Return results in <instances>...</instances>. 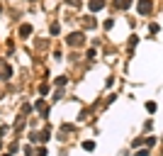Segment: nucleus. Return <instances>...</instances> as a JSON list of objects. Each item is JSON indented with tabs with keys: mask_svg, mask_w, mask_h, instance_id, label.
Masks as SVG:
<instances>
[{
	"mask_svg": "<svg viewBox=\"0 0 163 156\" xmlns=\"http://www.w3.org/2000/svg\"><path fill=\"white\" fill-rule=\"evenodd\" d=\"M136 156H149V151H146V149H141V151H136Z\"/></svg>",
	"mask_w": 163,
	"mask_h": 156,
	"instance_id": "obj_9",
	"label": "nucleus"
},
{
	"mask_svg": "<svg viewBox=\"0 0 163 156\" xmlns=\"http://www.w3.org/2000/svg\"><path fill=\"white\" fill-rule=\"evenodd\" d=\"M32 34V25H22L20 27V37H29Z\"/></svg>",
	"mask_w": 163,
	"mask_h": 156,
	"instance_id": "obj_4",
	"label": "nucleus"
},
{
	"mask_svg": "<svg viewBox=\"0 0 163 156\" xmlns=\"http://www.w3.org/2000/svg\"><path fill=\"white\" fill-rule=\"evenodd\" d=\"M83 149H85V151H93V149H95V142H83Z\"/></svg>",
	"mask_w": 163,
	"mask_h": 156,
	"instance_id": "obj_7",
	"label": "nucleus"
},
{
	"mask_svg": "<svg viewBox=\"0 0 163 156\" xmlns=\"http://www.w3.org/2000/svg\"><path fill=\"white\" fill-rule=\"evenodd\" d=\"M66 2H68V5H78V0H66Z\"/></svg>",
	"mask_w": 163,
	"mask_h": 156,
	"instance_id": "obj_11",
	"label": "nucleus"
},
{
	"mask_svg": "<svg viewBox=\"0 0 163 156\" xmlns=\"http://www.w3.org/2000/svg\"><path fill=\"white\" fill-rule=\"evenodd\" d=\"M146 110H149V112H156V110H158V105L151 100V102H146Z\"/></svg>",
	"mask_w": 163,
	"mask_h": 156,
	"instance_id": "obj_6",
	"label": "nucleus"
},
{
	"mask_svg": "<svg viewBox=\"0 0 163 156\" xmlns=\"http://www.w3.org/2000/svg\"><path fill=\"white\" fill-rule=\"evenodd\" d=\"M88 7H90L93 12H98V10L105 7V0H90V2H88Z\"/></svg>",
	"mask_w": 163,
	"mask_h": 156,
	"instance_id": "obj_3",
	"label": "nucleus"
},
{
	"mask_svg": "<svg viewBox=\"0 0 163 156\" xmlns=\"http://www.w3.org/2000/svg\"><path fill=\"white\" fill-rule=\"evenodd\" d=\"M114 5H117L119 10H127V7L131 5V0H114Z\"/></svg>",
	"mask_w": 163,
	"mask_h": 156,
	"instance_id": "obj_5",
	"label": "nucleus"
},
{
	"mask_svg": "<svg viewBox=\"0 0 163 156\" xmlns=\"http://www.w3.org/2000/svg\"><path fill=\"white\" fill-rule=\"evenodd\" d=\"M2 156H10V154H2Z\"/></svg>",
	"mask_w": 163,
	"mask_h": 156,
	"instance_id": "obj_12",
	"label": "nucleus"
},
{
	"mask_svg": "<svg viewBox=\"0 0 163 156\" xmlns=\"http://www.w3.org/2000/svg\"><path fill=\"white\" fill-rule=\"evenodd\" d=\"M114 27V20H105V30H112Z\"/></svg>",
	"mask_w": 163,
	"mask_h": 156,
	"instance_id": "obj_8",
	"label": "nucleus"
},
{
	"mask_svg": "<svg viewBox=\"0 0 163 156\" xmlns=\"http://www.w3.org/2000/svg\"><path fill=\"white\" fill-rule=\"evenodd\" d=\"M136 10H139L141 15H149V12L153 10V0H139V5H136Z\"/></svg>",
	"mask_w": 163,
	"mask_h": 156,
	"instance_id": "obj_1",
	"label": "nucleus"
},
{
	"mask_svg": "<svg viewBox=\"0 0 163 156\" xmlns=\"http://www.w3.org/2000/svg\"><path fill=\"white\" fill-rule=\"evenodd\" d=\"M71 46H80L83 44V32H73V34H68V39H66Z\"/></svg>",
	"mask_w": 163,
	"mask_h": 156,
	"instance_id": "obj_2",
	"label": "nucleus"
},
{
	"mask_svg": "<svg viewBox=\"0 0 163 156\" xmlns=\"http://www.w3.org/2000/svg\"><path fill=\"white\" fill-rule=\"evenodd\" d=\"M37 156H46V149H39V151H37Z\"/></svg>",
	"mask_w": 163,
	"mask_h": 156,
	"instance_id": "obj_10",
	"label": "nucleus"
}]
</instances>
